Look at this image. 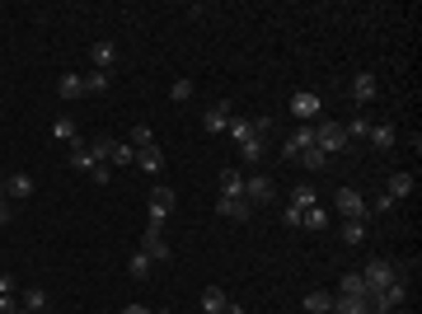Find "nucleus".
I'll return each instance as SVG.
<instances>
[{
	"label": "nucleus",
	"mask_w": 422,
	"mask_h": 314,
	"mask_svg": "<svg viewBox=\"0 0 422 314\" xmlns=\"http://www.w3.org/2000/svg\"><path fill=\"white\" fill-rule=\"evenodd\" d=\"M145 202H150V221H145V230H155V235H165V221L169 216H174V188H150V197H145Z\"/></svg>",
	"instance_id": "f257e3e1"
},
{
	"label": "nucleus",
	"mask_w": 422,
	"mask_h": 314,
	"mask_svg": "<svg viewBox=\"0 0 422 314\" xmlns=\"http://www.w3.org/2000/svg\"><path fill=\"white\" fill-rule=\"evenodd\" d=\"M352 141H347L343 122H329V117H319L314 122V150H324V155H338V150H347Z\"/></svg>",
	"instance_id": "f03ea898"
},
{
	"label": "nucleus",
	"mask_w": 422,
	"mask_h": 314,
	"mask_svg": "<svg viewBox=\"0 0 422 314\" xmlns=\"http://www.w3.org/2000/svg\"><path fill=\"white\" fill-rule=\"evenodd\" d=\"M403 300H408V286H403V277H394L389 286H380V291L371 295V310H376V314H389V310H399Z\"/></svg>",
	"instance_id": "7ed1b4c3"
},
{
	"label": "nucleus",
	"mask_w": 422,
	"mask_h": 314,
	"mask_svg": "<svg viewBox=\"0 0 422 314\" xmlns=\"http://www.w3.org/2000/svg\"><path fill=\"white\" fill-rule=\"evenodd\" d=\"M291 112H296V122H319L324 99L314 90H296V94H291Z\"/></svg>",
	"instance_id": "20e7f679"
},
{
	"label": "nucleus",
	"mask_w": 422,
	"mask_h": 314,
	"mask_svg": "<svg viewBox=\"0 0 422 314\" xmlns=\"http://www.w3.org/2000/svg\"><path fill=\"white\" fill-rule=\"evenodd\" d=\"M334 202H338V216H347V221H366V216H371V202L356 188H338Z\"/></svg>",
	"instance_id": "39448f33"
},
{
	"label": "nucleus",
	"mask_w": 422,
	"mask_h": 314,
	"mask_svg": "<svg viewBox=\"0 0 422 314\" xmlns=\"http://www.w3.org/2000/svg\"><path fill=\"white\" fill-rule=\"evenodd\" d=\"M361 277H366V291L376 295L380 286H389V281L399 277V268H394V263H389V258H371V263H366V272H361Z\"/></svg>",
	"instance_id": "423d86ee"
},
{
	"label": "nucleus",
	"mask_w": 422,
	"mask_h": 314,
	"mask_svg": "<svg viewBox=\"0 0 422 314\" xmlns=\"http://www.w3.org/2000/svg\"><path fill=\"white\" fill-rule=\"evenodd\" d=\"M141 253L150 263H169L174 258V248H169V239L165 235H155V230H145V239H141Z\"/></svg>",
	"instance_id": "0eeeda50"
},
{
	"label": "nucleus",
	"mask_w": 422,
	"mask_h": 314,
	"mask_svg": "<svg viewBox=\"0 0 422 314\" xmlns=\"http://www.w3.org/2000/svg\"><path fill=\"white\" fill-rule=\"evenodd\" d=\"M235 112H230V103H211L207 112H202V132H211V136H221L225 132V122H230Z\"/></svg>",
	"instance_id": "6e6552de"
},
{
	"label": "nucleus",
	"mask_w": 422,
	"mask_h": 314,
	"mask_svg": "<svg viewBox=\"0 0 422 314\" xmlns=\"http://www.w3.org/2000/svg\"><path fill=\"white\" fill-rule=\"evenodd\" d=\"M5 197H10V202H29V197H34V179H29L24 169H14L10 179H5Z\"/></svg>",
	"instance_id": "1a4fd4ad"
},
{
	"label": "nucleus",
	"mask_w": 422,
	"mask_h": 314,
	"mask_svg": "<svg viewBox=\"0 0 422 314\" xmlns=\"http://www.w3.org/2000/svg\"><path fill=\"white\" fill-rule=\"evenodd\" d=\"M334 314H376L371 295H334Z\"/></svg>",
	"instance_id": "9d476101"
},
{
	"label": "nucleus",
	"mask_w": 422,
	"mask_h": 314,
	"mask_svg": "<svg viewBox=\"0 0 422 314\" xmlns=\"http://www.w3.org/2000/svg\"><path fill=\"white\" fill-rule=\"evenodd\" d=\"M310 146H314V127H310V122H300V127H296V132H291V136H287V155H291V159H296V155H300V150H310Z\"/></svg>",
	"instance_id": "9b49d317"
},
{
	"label": "nucleus",
	"mask_w": 422,
	"mask_h": 314,
	"mask_svg": "<svg viewBox=\"0 0 422 314\" xmlns=\"http://www.w3.org/2000/svg\"><path fill=\"white\" fill-rule=\"evenodd\" d=\"M245 202L254 206V202H272V179H263V174H258V179H245Z\"/></svg>",
	"instance_id": "f8f14e48"
},
{
	"label": "nucleus",
	"mask_w": 422,
	"mask_h": 314,
	"mask_svg": "<svg viewBox=\"0 0 422 314\" xmlns=\"http://www.w3.org/2000/svg\"><path fill=\"white\" fill-rule=\"evenodd\" d=\"M352 99L356 103H371V99H376V75H371V70H356V75H352Z\"/></svg>",
	"instance_id": "ddd939ff"
},
{
	"label": "nucleus",
	"mask_w": 422,
	"mask_h": 314,
	"mask_svg": "<svg viewBox=\"0 0 422 314\" xmlns=\"http://www.w3.org/2000/svg\"><path fill=\"white\" fill-rule=\"evenodd\" d=\"M56 94H61V99H80V94H85V75H80V70H66V75L56 80Z\"/></svg>",
	"instance_id": "4468645a"
},
{
	"label": "nucleus",
	"mask_w": 422,
	"mask_h": 314,
	"mask_svg": "<svg viewBox=\"0 0 422 314\" xmlns=\"http://www.w3.org/2000/svg\"><path fill=\"white\" fill-rule=\"evenodd\" d=\"M89 61H94V70H113L118 47H113V43H94V47H89Z\"/></svg>",
	"instance_id": "2eb2a0df"
},
{
	"label": "nucleus",
	"mask_w": 422,
	"mask_h": 314,
	"mask_svg": "<svg viewBox=\"0 0 422 314\" xmlns=\"http://www.w3.org/2000/svg\"><path fill=\"white\" fill-rule=\"evenodd\" d=\"M216 211L230 216V221H249V211H254V206H249L245 197H221V202H216Z\"/></svg>",
	"instance_id": "dca6fc26"
},
{
	"label": "nucleus",
	"mask_w": 422,
	"mask_h": 314,
	"mask_svg": "<svg viewBox=\"0 0 422 314\" xmlns=\"http://www.w3.org/2000/svg\"><path fill=\"white\" fill-rule=\"evenodd\" d=\"M221 197H245V174L240 169H221Z\"/></svg>",
	"instance_id": "f3484780"
},
{
	"label": "nucleus",
	"mask_w": 422,
	"mask_h": 314,
	"mask_svg": "<svg viewBox=\"0 0 422 314\" xmlns=\"http://www.w3.org/2000/svg\"><path fill=\"white\" fill-rule=\"evenodd\" d=\"M19 305L29 314H47V291L43 286H29V291H19Z\"/></svg>",
	"instance_id": "a211bd4d"
},
{
	"label": "nucleus",
	"mask_w": 422,
	"mask_h": 314,
	"mask_svg": "<svg viewBox=\"0 0 422 314\" xmlns=\"http://www.w3.org/2000/svg\"><path fill=\"white\" fill-rule=\"evenodd\" d=\"M371 146L376 150H394V141H399V136H394V127H385V122H371V136H366Z\"/></svg>",
	"instance_id": "6ab92c4d"
},
{
	"label": "nucleus",
	"mask_w": 422,
	"mask_h": 314,
	"mask_svg": "<svg viewBox=\"0 0 422 314\" xmlns=\"http://www.w3.org/2000/svg\"><path fill=\"white\" fill-rule=\"evenodd\" d=\"M136 169H145V174H160V169H165V155H160V146L136 150Z\"/></svg>",
	"instance_id": "aec40b11"
},
{
	"label": "nucleus",
	"mask_w": 422,
	"mask_h": 314,
	"mask_svg": "<svg viewBox=\"0 0 422 314\" xmlns=\"http://www.w3.org/2000/svg\"><path fill=\"white\" fill-rule=\"evenodd\" d=\"M71 164H76L80 174H94V169H99V159L89 155V146H85V141H76V146H71Z\"/></svg>",
	"instance_id": "412c9836"
},
{
	"label": "nucleus",
	"mask_w": 422,
	"mask_h": 314,
	"mask_svg": "<svg viewBox=\"0 0 422 314\" xmlns=\"http://www.w3.org/2000/svg\"><path fill=\"white\" fill-rule=\"evenodd\" d=\"M338 295H371V291H366V277H361V272L338 277Z\"/></svg>",
	"instance_id": "4be33fe9"
},
{
	"label": "nucleus",
	"mask_w": 422,
	"mask_h": 314,
	"mask_svg": "<svg viewBox=\"0 0 422 314\" xmlns=\"http://www.w3.org/2000/svg\"><path fill=\"white\" fill-rule=\"evenodd\" d=\"M263 146H267V136H249V141H240V159H245V164H258V159H263Z\"/></svg>",
	"instance_id": "5701e85b"
},
{
	"label": "nucleus",
	"mask_w": 422,
	"mask_h": 314,
	"mask_svg": "<svg viewBox=\"0 0 422 314\" xmlns=\"http://www.w3.org/2000/svg\"><path fill=\"white\" fill-rule=\"evenodd\" d=\"M225 305H230V300H225L221 286H207V291H202V310H207V314H225Z\"/></svg>",
	"instance_id": "b1692460"
},
{
	"label": "nucleus",
	"mask_w": 422,
	"mask_h": 314,
	"mask_svg": "<svg viewBox=\"0 0 422 314\" xmlns=\"http://www.w3.org/2000/svg\"><path fill=\"white\" fill-rule=\"evenodd\" d=\"M300 225H305V230H329V211H324L319 202H314V206H305V216H300Z\"/></svg>",
	"instance_id": "393cba45"
},
{
	"label": "nucleus",
	"mask_w": 422,
	"mask_h": 314,
	"mask_svg": "<svg viewBox=\"0 0 422 314\" xmlns=\"http://www.w3.org/2000/svg\"><path fill=\"white\" fill-rule=\"evenodd\" d=\"M305 310H310V314H334V295H329V291H310V295H305Z\"/></svg>",
	"instance_id": "a878e982"
},
{
	"label": "nucleus",
	"mask_w": 422,
	"mask_h": 314,
	"mask_svg": "<svg viewBox=\"0 0 422 314\" xmlns=\"http://www.w3.org/2000/svg\"><path fill=\"white\" fill-rule=\"evenodd\" d=\"M408 192H413V174H389V197L394 202H403Z\"/></svg>",
	"instance_id": "bb28decb"
},
{
	"label": "nucleus",
	"mask_w": 422,
	"mask_h": 314,
	"mask_svg": "<svg viewBox=\"0 0 422 314\" xmlns=\"http://www.w3.org/2000/svg\"><path fill=\"white\" fill-rule=\"evenodd\" d=\"M52 136H56V141H66V146H76V141H80V136H76V122H71V117H56V122H52Z\"/></svg>",
	"instance_id": "cd10ccee"
},
{
	"label": "nucleus",
	"mask_w": 422,
	"mask_h": 314,
	"mask_svg": "<svg viewBox=\"0 0 422 314\" xmlns=\"http://www.w3.org/2000/svg\"><path fill=\"white\" fill-rule=\"evenodd\" d=\"M343 132H347V141H366V136H371V117H352Z\"/></svg>",
	"instance_id": "c85d7f7f"
},
{
	"label": "nucleus",
	"mask_w": 422,
	"mask_h": 314,
	"mask_svg": "<svg viewBox=\"0 0 422 314\" xmlns=\"http://www.w3.org/2000/svg\"><path fill=\"white\" fill-rule=\"evenodd\" d=\"M127 146H132V150L155 146V136H150V127H132V136H127Z\"/></svg>",
	"instance_id": "c756f323"
},
{
	"label": "nucleus",
	"mask_w": 422,
	"mask_h": 314,
	"mask_svg": "<svg viewBox=\"0 0 422 314\" xmlns=\"http://www.w3.org/2000/svg\"><path fill=\"white\" fill-rule=\"evenodd\" d=\"M314 202H319V197H314V188H310V183H300V188L291 192V206H300V211H305V206H314Z\"/></svg>",
	"instance_id": "7c9ffc66"
},
{
	"label": "nucleus",
	"mask_w": 422,
	"mask_h": 314,
	"mask_svg": "<svg viewBox=\"0 0 422 314\" xmlns=\"http://www.w3.org/2000/svg\"><path fill=\"white\" fill-rule=\"evenodd\" d=\"M108 90V70H89L85 75V94H103Z\"/></svg>",
	"instance_id": "2f4dec72"
},
{
	"label": "nucleus",
	"mask_w": 422,
	"mask_h": 314,
	"mask_svg": "<svg viewBox=\"0 0 422 314\" xmlns=\"http://www.w3.org/2000/svg\"><path fill=\"white\" fill-rule=\"evenodd\" d=\"M343 239H347V244H361V239H366V221H347L343 225Z\"/></svg>",
	"instance_id": "473e14b6"
},
{
	"label": "nucleus",
	"mask_w": 422,
	"mask_h": 314,
	"mask_svg": "<svg viewBox=\"0 0 422 314\" xmlns=\"http://www.w3.org/2000/svg\"><path fill=\"white\" fill-rule=\"evenodd\" d=\"M89 155L99 159V164H108V159H113V141H108V136H99V141L89 146Z\"/></svg>",
	"instance_id": "72a5a7b5"
},
{
	"label": "nucleus",
	"mask_w": 422,
	"mask_h": 314,
	"mask_svg": "<svg viewBox=\"0 0 422 314\" xmlns=\"http://www.w3.org/2000/svg\"><path fill=\"white\" fill-rule=\"evenodd\" d=\"M300 164H305V169H324V164H329V155H324V150H300Z\"/></svg>",
	"instance_id": "f704fd0d"
},
{
	"label": "nucleus",
	"mask_w": 422,
	"mask_h": 314,
	"mask_svg": "<svg viewBox=\"0 0 422 314\" xmlns=\"http://www.w3.org/2000/svg\"><path fill=\"white\" fill-rule=\"evenodd\" d=\"M127 272H132L136 281H145V277H150V258H145V253H136V258L127 263Z\"/></svg>",
	"instance_id": "c9c22d12"
},
{
	"label": "nucleus",
	"mask_w": 422,
	"mask_h": 314,
	"mask_svg": "<svg viewBox=\"0 0 422 314\" xmlns=\"http://www.w3.org/2000/svg\"><path fill=\"white\" fill-rule=\"evenodd\" d=\"M169 99H174V103H188L192 99V85H188V80H174V85H169Z\"/></svg>",
	"instance_id": "e433bc0d"
},
{
	"label": "nucleus",
	"mask_w": 422,
	"mask_h": 314,
	"mask_svg": "<svg viewBox=\"0 0 422 314\" xmlns=\"http://www.w3.org/2000/svg\"><path fill=\"white\" fill-rule=\"evenodd\" d=\"M113 164H136V150L127 146V141H123V146H113Z\"/></svg>",
	"instance_id": "4c0bfd02"
},
{
	"label": "nucleus",
	"mask_w": 422,
	"mask_h": 314,
	"mask_svg": "<svg viewBox=\"0 0 422 314\" xmlns=\"http://www.w3.org/2000/svg\"><path fill=\"white\" fill-rule=\"evenodd\" d=\"M24 305H19V295H0V314H19Z\"/></svg>",
	"instance_id": "58836bf2"
},
{
	"label": "nucleus",
	"mask_w": 422,
	"mask_h": 314,
	"mask_svg": "<svg viewBox=\"0 0 422 314\" xmlns=\"http://www.w3.org/2000/svg\"><path fill=\"white\" fill-rule=\"evenodd\" d=\"M89 179H94V183H99V188H103V183L113 179V169H108V164H99V169H94V174H89Z\"/></svg>",
	"instance_id": "ea45409f"
},
{
	"label": "nucleus",
	"mask_w": 422,
	"mask_h": 314,
	"mask_svg": "<svg viewBox=\"0 0 422 314\" xmlns=\"http://www.w3.org/2000/svg\"><path fill=\"white\" fill-rule=\"evenodd\" d=\"M300 216H305L300 206H287V211H282V221H287V225H300Z\"/></svg>",
	"instance_id": "a19ab883"
},
{
	"label": "nucleus",
	"mask_w": 422,
	"mask_h": 314,
	"mask_svg": "<svg viewBox=\"0 0 422 314\" xmlns=\"http://www.w3.org/2000/svg\"><path fill=\"white\" fill-rule=\"evenodd\" d=\"M10 216H14V206H10V197H0V225L10 221Z\"/></svg>",
	"instance_id": "79ce46f5"
},
{
	"label": "nucleus",
	"mask_w": 422,
	"mask_h": 314,
	"mask_svg": "<svg viewBox=\"0 0 422 314\" xmlns=\"http://www.w3.org/2000/svg\"><path fill=\"white\" fill-rule=\"evenodd\" d=\"M123 314H150L145 305H123Z\"/></svg>",
	"instance_id": "37998d69"
}]
</instances>
